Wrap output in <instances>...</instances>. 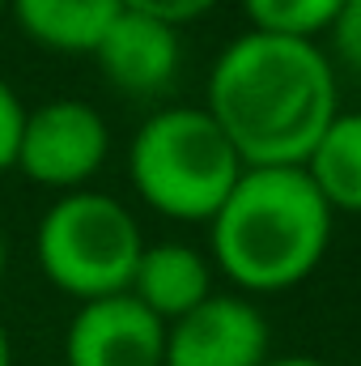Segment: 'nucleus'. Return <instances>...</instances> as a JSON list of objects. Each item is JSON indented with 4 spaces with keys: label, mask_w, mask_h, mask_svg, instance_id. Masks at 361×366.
I'll list each match as a JSON object with an SVG mask.
<instances>
[{
    "label": "nucleus",
    "mask_w": 361,
    "mask_h": 366,
    "mask_svg": "<svg viewBox=\"0 0 361 366\" xmlns=\"http://www.w3.org/2000/svg\"><path fill=\"white\" fill-rule=\"evenodd\" d=\"M204 111L243 167H306L340 115L332 56L306 39L247 30L217 56Z\"/></svg>",
    "instance_id": "nucleus-1"
},
{
    "label": "nucleus",
    "mask_w": 361,
    "mask_h": 366,
    "mask_svg": "<svg viewBox=\"0 0 361 366\" xmlns=\"http://www.w3.org/2000/svg\"><path fill=\"white\" fill-rule=\"evenodd\" d=\"M208 226L221 273L251 294H276L319 269L332 209L302 167H247Z\"/></svg>",
    "instance_id": "nucleus-2"
},
{
    "label": "nucleus",
    "mask_w": 361,
    "mask_h": 366,
    "mask_svg": "<svg viewBox=\"0 0 361 366\" xmlns=\"http://www.w3.org/2000/svg\"><path fill=\"white\" fill-rule=\"evenodd\" d=\"M247 167L204 107H166L128 145L141 200L175 222H213Z\"/></svg>",
    "instance_id": "nucleus-3"
},
{
    "label": "nucleus",
    "mask_w": 361,
    "mask_h": 366,
    "mask_svg": "<svg viewBox=\"0 0 361 366\" xmlns=\"http://www.w3.org/2000/svg\"><path fill=\"white\" fill-rule=\"evenodd\" d=\"M145 252L136 217L106 192H64L34 230L39 269L77 302L128 294Z\"/></svg>",
    "instance_id": "nucleus-4"
},
{
    "label": "nucleus",
    "mask_w": 361,
    "mask_h": 366,
    "mask_svg": "<svg viewBox=\"0 0 361 366\" xmlns=\"http://www.w3.org/2000/svg\"><path fill=\"white\" fill-rule=\"evenodd\" d=\"M111 132L98 107L81 98H51L26 111L21 141H17V171L51 192H81L106 162Z\"/></svg>",
    "instance_id": "nucleus-5"
},
{
    "label": "nucleus",
    "mask_w": 361,
    "mask_h": 366,
    "mask_svg": "<svg viewBox=\"0 0 361 366\" xmlns=\"http://www.w3.org/2000/svg\"><path fill=\"white\" fill-rule=\"evenodd\" d=\"M272 337L260 307L238 294H208L166 324V366H264Z\"/></svg>",
    "instance_id": "nucleus-6"
},
{
    "label": "nucleus",
    "mask_w": 361,
    "mask_h": 366,
    "mask_svg": "<svg viewBox=\"0 0 361 366\" xmlns=\"http://www.w3.org/2000/svg\"><path fill=\"white\" fill-rule=\"evenodd\" d=\"M68 366H166V324L132 294L81 302L64 332Z\"/></svg>",
    "instance_id": "nucleus-7"
},
{
    "label": "nucleus",
    "mask_w": 361,
    "mask_h": 366,
    "mask_svg": "<svg viewBox=\"0 0 361 366\" xmlns=\"http://www.w3.org/2000/svg\"><path fill=\"white\" fill-rule=\"evenodd\" d=\"M93 60L115 90L141 98L158 94L179 73V30L158 17L123 9L102 34V43L93 47Z\"/></svg>",
    "instance_id": "nucleus-8"
},
{
    "label": "nucleus",
    "mask_w": 361,
    "mask_h": 366,
    "mask_svg": "<svg viewBox=\"0 0 361 366\" xmlns=\"http://www.w3.org/2000/svg\"><path fill=\"white\" fill-rule=\"evenodd\" d=\"M128 294L145 311H153L162 324H175L213 294V273H208V260L195 247H187V243H153V247L141 252Z\"/></svg>",
    "instance_id": "nucleus-9"
},
{
    "label": "nucleus",
    "mask_w": 361,
    "mask_h": 366,
    "mask_svg": "<svg viewBox=\"0 0 361 366\" xmlns=\"http://www.w3.org/2000/svg\"><path fill=\"white\" fill-rule=\"evenodd\" d=\"M9 13L39 47L60 56H93V47L123 13V4L119 0H9Z\"/></svg>",
    "instance_id": "nucleus-10"
},
{
    "label": "nucleus",
    "mask_w": 361,
    "mask_h": 366,
    "mask_svg": "<svg viewBox=\"0 0 361 366\" xmlns=\"http://www.w3.org/2000/svg\"><path fill=\"white\" fill-rule=\"evenodd\" d=\"M302 171L310 175L332 213H361V115H336Z\"/></svg>",
    "instance_id": "nucleus-11"
},
{
    "label": "nucleus",
    "mask_w": 361,
    "mask_h": 366,
    "mask_svg": "<svg viewBox=\"0 0 361 366\" xmlns=\"http://www.w3.org/2000/svg\"><path fill=\"white\" fill-rule=\"evenodd\" d=\"M345 0H243L251 30L280 34V39H315L319 30L332 26Z\"/></svg>",
    "instance_id": "nucleus-12"
},
{
    "label": "nucleus",
    "mask_w": 361,
    "mask_h": 366,
    "mask_svg": "<svg viewBox=\"0 0 361 366\" xmlns=\"http://www.w3.org/2000/svg\"><path fill=\"white\" fill-rule=\"evenodd\" d=\"M327 34H332V56L345 69L361 73V0H345L340 4V13L332 17Z\"/></svg>",
    "instance_id": "nucleus-13"
},
{
    "label": "nucleus",
    "mask_w": 361,
    "mask_h": 366,
    "mask_svg": "<svg viewBox=\"0 0 361 366\" xmlns=\"http://www.w3.org/2000/svg\"><path fill=\"white\" fill-rule=\"evenodd\" d=\"M21 124H26V107H21V98L13 94V86L0 77V175L13 171V162H17Z\"/></svg>",
    "instance_id": "nucleus-14"
},
{
    "label": "nucleus",
    "mask_w": 361,
    "mask_h": 366,
    "mask_svg": "<svg viewBox=\"0 0 361 366\" xmlns=\"http://www.w3.org/2000/svg\"><path fill=\"white\" fill-rule=\"evenodd\" d=\"M123 9H132V13H145V17H158V21H166V26H187V21H195V17H204L208 9H217V0H119Z\"/></svg>",
    "instance_id": "nucleus-15"
},
{
    "label": "nucleus",
    "mask_w": 361,
    "mask_h": 366,
    "mask_svg": "<svg viewBox=\"0 0 361 366\" xmlns=\"http://www.w3.org/2000/svg\"><path fill=\"white\" fill-rule=\"evenodd\" d=\"M264 366H327V362H319V358H268Z\"/></svg>",
    "instance_id": "nucleus-16"
},
{
    "label": "nucleus",
    "mask_w": 361,
    "mask_h": 366,
    "mask_svg": "<svg viewBox=\"0 0 361 366\" xmlns=\"http://www.w3.org/2000/svg\"><path fill=\"white\" fill-rule=\"evenodd\" d=\"M0 366H13V341H9L4 324H0Z\"/></svg>",
    "instance_id": "nucleus-17"
},
{
    "label": "nucleus",
    "mask_w": 361,
    "mask_h": 366,
    "mask_svg": "<svg viewBox=\"0 0 361 366\" xmlns=\"http://www.w3.org/2000/svg\"><path fill=\"white\" fill-rule=\"evenodd\" d=\"M4 264H9V243H4V230H0V277H4Z\"/></svg>",
    "instance_id": "nucleus-18"
},
{
    "label": "nucleus",
    "mask_w": 361,
    "mask_h": 366,
    "mask_svg": "<svg viewBox=\"0 0 361 366\" xmlns=\"http://www.w3.org/2000/svg\"><path fill=\"white\" fill-rule=\"evenodd\" d=\"M4 13H9V0H0V17H4Z\"/></svg>",
    "instance_id": "nucleus-19"
}]
</instances>
